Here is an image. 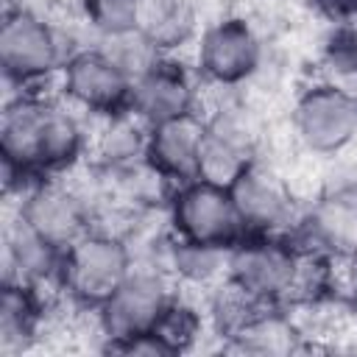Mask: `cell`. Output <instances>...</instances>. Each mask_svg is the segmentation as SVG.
<instances>
[{
    "instance_id": "3957f363",
    "label": "cell",
    "mask_w": 357,
    "mask_h": 357,
    "mask_svg": "<svg viewBox=\"0 0 357 357\" xmlns=\"http://www.w3.org/2000/svg\"><path fill=\"white\" fill-rule=\"evenodd\" d=\"M290 139L312 159H332L357 145V92L329 81L307 84L290 103Z\"/></svg>"
},
{
    "instance_id": "5b68a950",
    "label": "cell",
    "mask_w": 357,
    "mask_h": 357,
    "mask_svg": "<svg viewBox=\"0 0 357 357\" xmlns=\"http://www.w3.org/2000/svg\"><path fill=\"white\" fill-rule=\"evenodd\" d=\"M176 293L178 284L159 262L137 259L126 282L98 307L100 329L106 335L103 351H114L120 343L151 332Z\"/></svg>"
},
{
    "instance_id": "7402d4cb",
    "label": "cell",
    "mask_w": 357,
    "mask_h": 357,
    "mask_svg": "<svg viewBox=\"0 0 357 357\" xmlns=\"http://www.w3.org/2000/svg\"><path fill=\"white\" fill-rule=\"evenodd\" d=\"M346 25L357 28V0H349V17H346Z\"/></svg>"
},
{
    "instance_id": "9a60e30c",
    "label": "cell",
    "mask_w": 357,
    "mask_h": 357,
    "mask_svg": "<svg viewBox=\"0 0 357 357\" xmlns=\"http://www.w3.org/2000/svg\"><path fill=\"white\" fill-rule=\"evenodd\" d=\"M153 262H159L173 276V282L178 287L206 293L209 287H215L226 279V273H229V248L181 240L170 231L165 237L159 254L153 257Z\"/></svg>"
},
{
    "instance_id": "8fae6325",
    "label": "cell",
    "mask_w": 357,
    "mask_h": 357,
    "mask_svg": "<svg viewBox=\"0 0 357 357\" xmlns=\"http://www.w3.org/2000/svg\"><path fill=\"white\" fill-rule=\"evenodd\" d=\"M234 206L248 234H290L301 215L296 187L284 173L257 159L231 187Z\"/></svg>"
},
{
    "instance_id": "ba28073f",
    "label": "cell",
    "mask_w": 357,
    "mask_h": 357,
    "mask_svg": "<svg viewBox=\"0 0 357 357\" xmlns=\"http://www.w3.org/2000/svg\"><path fill=\"white\" fill-rule=\"evenodd\" d=\"M167 229L192 243L231 248L248 231L234 206L229 187L192 178L173 190L167 201Z\"/></svg>"
},
{
    "instance_id": "30bf717a",
    "label": "cell",
    "mask_w": 357,
    "mask_h": 357,
    "mask_svg": "<svg viewBox=\"0 0 357 357\" xmlns=\"http://www.w3.org/2000/svg\"><path fill=\"white\" fill-rule=\"evenodd\" d=\"M296 268V245L284 234H245L229 248V273L237 287L262 304L282 307Z\"/></svg>"
},
{
    "instance_id": "6da1fadb",
    "label": "cell",
    "mask_w": 357,
    "mask_h": 357,
    "mask_svg": "<svg viewBox=\"0 0 357 357\" xmlns=\"http://www.w3.org/2000/svg\"><path fill=\"white\" fill-rule=\"evenodd\" d=\"M89 151L86 114L70 106L59 92L14 89L0 114L3 167L25 178L64 176L75 170Z\"/></svg>"
},
{
    "instance_id": "7c38bea8",
    "label": "cell",
    "mask_w": 357,
    "mask_h": 357,
    "mask_svg": "<svg viewBox=\"0 0 357 357\" xmlns=\"http://www.w3.org/2000/svg\"><path fill=\"white\" fill-rule=\"evenodd\" d=\"M201 78L192 64L165 53L156 64L134 78L128 109L148 126H156L190 112H201Z\"/></svg>"
},
{
    "instance_id": "ffe728a7",
    "label": "cell",
    "mask_w": 357,
    "mask_h": 357,
    "mask_svg": "<svg viewBox=\"0 0 357 357\" xmlns=\"http://www.w3.org/2000/svg\"><path fill=\"white\" fill-rule=\"evenodd\" d=\"M78 11L98 39L137 28L139 0H78Z\"/></svg>"
},
{
    "instance_id": "d6986e66",
    "label": "cell",
    "mask_w": 357,
    "mask_h": 357,
    "mask_svg": "<svg viewBox=\"0 0 357 357\" xmlns=\"http://www.w3.org/2000/svg\"><path fill=\"white\" fill-rule=\"evenodd\" d=\"M95 45H98L123 73H128L131 78L142 75L151 64H156V61L165 56L139 28L120 31V33H109V36H98Z\"/></svg>"
},
{
    "instance_id": "ac0fdd59",
    "label": "cell",
    "mask_w": 357,
    "mask_h": 357,
    "mask_svg": "<svg viewBox=\"0 0 357 357\" xmlns=\"http://www.w3.org/2000/svg\"><path fill=\"white\" fill-rule=\"evenodd\" d=\"M318 67H321V75H318L321 81L357 92V28L335 25L321 45Z\"/></svg>"
},
{
    "instance_id": "5bb4252c",
    "label": "cell",
    "mask_w": 357,
    "mask_h": 357,
    "mask_svg": "<svg viewBox=\"0 0 357 357\" xmlns=\"http://www.w3.org/2000/svg\"><path fill=\"white\" fill-rule=\"evenodd\" d=\"M151 126L139 120L131 109L95 117L89 128V151L86 159L98 170H123L137 162H145Z\"/></svg>"
},
{
    "instance_id": "44dd1931",
    "label": "cell",
    "mask_w": 357,
    "mask_h": 357,
    "mask_svg": "<svg viewBox=\"0 0 357 357\" xmlns=\"http://www.w3.org/2000/svg\"><path fill=\"white\" fill-rule=\"evenodd\" d=\"M335 293L337 301L357 312V248L335 254Z\"/></svg>"
},
{
    "instance_id": "277c9868",
    "label": "cell",
    "mask_w": 357,
    "mask_h": 357,
    "mask_svg": "<svg viewBox=\"0 0 357 357\" xmlns=\"http://www.w3.org/2000/svg\"><path fill=\"white\" fill-rule=\"evenodd\" d=\"M265 67V39L243 14L220 17L201 28L192 42V70L201 84L218 89H240Z\"/></svg>"
},
{
    "instance_id": "8992f818",
    "label": "cell",
    "mask_w": 357,
    "mask_h": 357,
    "mask_svg": "<svg viewBox=\"0 0 357 357\" xmlns=\"http://www.w3.org/2000/svg\"><path fill=\"white\" fill-rule=\"evenodd\" d=\"M134 262L137 254L126 237L86 231L64 251L61 293L75 307L98 310L126 282Z\"/></svg>"
},
{
    "instance_id": "4fadbf2b",
    "label": "cell",
    "mask_w": 357,
    "mask_h": 357,
    "mask_svg": "<svg viewBox=\"0 0 357 357\" xmlns=\"http://www.w3.org/2000/svg\"><path fill=\"white\" fill-rule=\"evenodd\" d=\"M204 137H206L204 112H190V114L156 123L148 131L145 159L167 181L178 187L184 181L198 178V159H201Z\"/></svg>"
},
{
    "instance_id": "52a82bcc",
    "label": "cell",
    "mask_w": 357,
    "mask_h": 357,
    "mask_svg": "<svg viewBox=\"0 0 357 357\" xmlns=\"http://www.w3.org/2000/svg\"><path fill=\"white\" fill-rule=\"evenodd\" d=\"M42 240L67 251L86 231H92V201L84 184L70 176H47L33 181L17 201L14 212Z\"/></svg>"
},
{
    "instance_id": "7a4b0ae2",
    "label": "cell",
    "mask_w": 357,
    "mask_h": 357,
    "mask_svg": "<svg viewBox=\"0 0 357 357\" xmlns=\"http://www.w3.org/2000/svg\"><path fill=\"white\" fill-rule=\"evenodd\" d=\"M70 47L56 20L22 6L8 3L0 22V67L14 89H42L59 81Z\"/></svg>"
},
{
    "instance_id": "9c48e42d",
    "label": "cell",
    "mask_w": 357,
    "mask_h": 357,
    "mask_svg": "<svg viewBox=\"0 0 357 357\" xmlns=\"http://www.w3.org/2000/svg\"><path fill=\"white\" fill-rule=\"evenodd\" d=\"M59 95L89 120L126 112L131 106L134 78L123 73L98 45L75 50L59 73Z\"/></svg>"
},
{
    "instance_id": "2e32d148",
    "label": "cell",
    "mask_w": 357,
    "mask_h": 357,
    "mask_svg": "<svg viewBox=\"0 0 357 357\" xmlns=\"http://www.w3.org/2000/svg\"><path fill=\"white\" fill-rule=\"evenodd\" d=\"M137 28L162 50L176 56V50L192 45L201 33L195 0H139Z\"/></svg>"
},
{
    "instance_id": "e0dca14e",
    "label": "cell",
    "mask_w": 357,
    "mask_h": 357,
    "mask_svg": "<svg viewBox=\"0 0 357 357\" xmlns=\"http://www.w3.org/2000/svg\"><path fill=\"white\" fill-rule=\"evenodd\" d=\"M151 332L170 349V354H184V351H192L198 346V340L209 332V326H206L204 307L190 301L178 290Z\"/></svg>"
}]
</instances>
